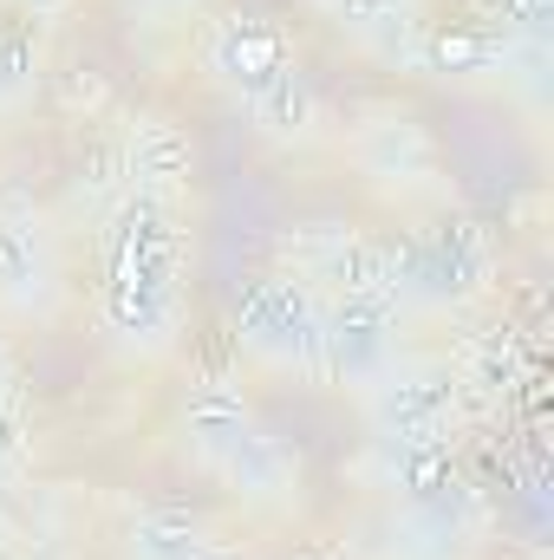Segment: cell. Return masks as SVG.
Here are the masks:
<instances>
[{
    "label": "cell",
    "mask_w": 554,
    "mask_h": 560,
    "mask_svg": "<svg viewBox=\"0 0 554 560\" xmlns=\"http://www.w3.org/2000/svg\"><path fill=\"white\" fill-rule=\"evenodd\" d=\"M99 313H105V332L138 359H157L176 346V332H183V235H176L170 202L125 189L105 209Z\"/></svg>",
    "instance_id": "1"
},
{
    "label": "cell",
    "mask_w": 554,
    "mask_h": 560,
    "mask_svg": "<svg viewBox=\"0 0 554 560\" xmlns=\"http://www.w3.org/2000/svg\"><path fill=\"white\" fill-rule=\"evenodd\" d=\"M235 332H242V352L293 372V378H320V359H326V293L307 275H262L242 293V313H235Z\"/></svg>",
    "instance_id": "2"
},
{
    "label": "cell",
    "mask_w": 554,
    "mask_h": 560,
    "mask_svg": "<svg viewBox=\"0 0 554 560\" xmlns=\"http://www.w3.org/2000/svg\"><path fill=\"white\" fill-rule=\"evenodd\" d=\"M366 411L392 443H443L463 411V372H450L443 359H392L366 385Z\"/></svg>",
    "instance_id": "3"
},
{
    "label": "cell",
    "mask_w": 554,
    "mask_h": 560,
    "mask_svg": "<svg viewBox=\"0 0 554 560\" xmlns=\"http://www.w3.org/2000/svg\"><path fill=\"white\" fill-rule=\"evenodd\" d=\"M399 300L405 293H326V385L366 392L399 359Z\"/></svg>",
    "instance_id": "4"
},
{
    "label": "cell",
    "mask_w": 554,
    "mask_h": 560,
    "mask_svg": "<svg viewBox=\"0 0 554 560\" xmlns=\"http://www.w3.org/2000/svg\"><path fill=\"white\" fill-rule=\"evenodd\" d=\"M59 293H66V268H59V242L46 215L33 202H7L0 209V306L20 319H53Z\"/></svg>",
    "instance_id": "5"
},
{
    "label": "cell",
    "mask_w": 554,
    "mask_h": 560,
    "mask_svg": "<svg viewBox=\"0 0 554 560\" xmlns=\"http://www.w3.org/2000/svg\"><path fill=\"white\" fill-rule=\"evenodd\" d=\"M489 275H496L489 235L476 222H450V229L417 242L412 261H399V293H417L430 306H463L489 287Z\"/></svg>",
    "instance_id": "6"
},
{
    "label": "cell",
    "mask_w": 554,
    "mask_h": 560,
    "mask_svg": "<svg viewBox=\"0 0 554 560\" xmlns=\"http://www.w3.org/2000/svg\"><path fill=\"white\" fill-rule=\"evenodd\" d=\"M280 66H287V46H280V33L268 20H255V13H222V20H209V33H203V72H209L222 92H235L242 105L275 79Z\"/></svg>",
    "instance_id": "7"
},
{
    "label": "cell",
    "mask_w": 554,
    "mask_h": 560,
    "mask_svg": "<svg viewBox=\"0 0 554 560\" xmlns=\"http://www.w3.org/2000/svg\"><path fill=\"white\" fill-rule=\"evenodd\" d=\"M209 476H222L249 509H287V502H300V456L262 418L222 450V463Z\"/></svg>",
    "instance_id": "8"
},
{
    "label": "cell",
    "mask_w": 554,
    "mask_h": 560,
    "mask_svg": "<svg viewBox=\"0 0 554 560\" xmlns=\"http://www.w3.org/2000/svg\"><path fill=\"white\" fill-rule=\"evenodd\" d=\"M353 150H359V170L379 189H437V143H430V131L417 125L412 112L372 118L353 138Z\"/></svg>",
    "instance_id": "9"
},
{
    "label": "cell",
    "mask_w": 554,
    "mask_h": 560,
    "mask_svg": "<svg viewBox=\"0 0 554 560\" xmlns=\"http://www.w3.org/2000/svg\"><path fill=\"white\" fill-rule=\"evenodd\" d=\"M196 176V143L176 118H138L125 138V189L170 202L183 183Z\"/></svg>",
    "instance_id": "10"
},
{
    "label": "cell",
    "mask_w": 554,
    "mask_h": 560,
    "mask_svg": "<svg viewBox=\"0 0 554 560\" xmlns=\"http://www.w3.org/2000/svg\"><path fill=\"white\" fill-rule=\"evenodd\" d=\"M176 423H183V450H189L203 469H216L222 450L255 423V405H249V392H242L235 378H196Z\"/></svg>",
    "instance_id": "11"
},
{
    "label": "cell",
    "mask_w": 554,
    "mask_h": 560,
    "mask_svg": "<svg viewBox=\"0 0 554 560\" xmlns=\"http://www.w3.org/2000/svg\"><path fill=\"white\" fill-rule=\"evenodd\" d=\"M249 118H255L262 138H275V143H307L320 131V98H313V85H307V72L293 59L249 98Z\"/></svg>",
    "instance_id": "12"
},
{
    "label": "cell",
    "mask_w": 554,
    "mask_h": 560,
    "mask_svg": "<svg viewBox=\"0 0 554 560\" xmlns=\"http://www.w3.org/2000/svg\"><path fill=\"white\" fill-rule=\"evenodd\" d=\"M222 548L196 515H176V509H150L131 522V535H125V555L131 560H209Z\"/></svg>",
    "instance_id": "13"
},
{
    "label": "cell",
    "mask_w": 554,
    "mask_h": 560,
    "mask_svg": "<svg viewBox=\"0 0 554 560\" xmlns=\"http://www.w3.org/2000/svg\"><path fill=\"white\" fill-rule=\"evenodd\" d=\"M313 287H320V293H399V255L379 248V242L346 235L339 255L313 275Z\"/></svg>",
    "instance_id": "14"
},
{
    "label": "cell",
    "mask_w": 554,
    "mask_h": 560,
    "mask_svg": "<svg viewBox=\"0 0 554 560\" xmlns=\"http://www.w3.org/2000/svg\"><path fill=\"white\" fill-rule=\"evenodd\" d=\"M353 229L346 222H333V215H313V222H293L287 235H280V255H287V275H320L333 255H339V242H346Z\"/></svg>",
    "instance_id": "15"
},
{
    "label": "cell",
    "mask_w": 554,
    "mask_h": 560,
    "mask_svg": "<svg viewBox=\"0 0 554 560\" xmlns=\"http://www.w3.org/2000/svg\"><path fill=\"white\" fill-rule=\"evenodd\" d=\"M522 378V352H516V339L496 326L483 346H476V359H470V372H463V392H483V398H503L509 385Z\"/></svg>",
    "instance_id": "16"
},
{
    "label": "cell",
    "mask_w": 554,
    "mask_h": 560,
    "mask_svg": "<svg viewBox=\"0 0 554 560\" xmlns=\"http://www.w3.org/2000/svg\"><path fill=\"white\" fill-rule=\"evenodd\" d=\"M496 39L489 33H437L424 39V72H489Z\"/></svg>",
    "instance_id": "17"
},
{
    "label": "cell",
    "mask_w": 554,
    "mask_h": 560,
    "mask_svg": "<svg viewBox=\"0 0 554 560\" xmlns=\"http://www.w3.org/2000/svg\"><path fill=\"white\" fill-rule=\"evenodd\" d=\"M33 85H39L33 39H0V112H13L20 98H33Z\"/></svg>",
    "instance_id": "18"
},
{
    "label": "cell",
    "mask_w": 554,
    "mask_h": 560,
    "mask_svg": "<svg viewBox=\"0 0 554 560\" xmlns=\"http://www.w3.org/2000/svg\"><path fill=\"white\" fill-rule=\"evenodd\" d=\"M26 456H33V436H26V411H20V398L7 392V398H0V482H13V476L26 469Z\"/></svg>",
    "instance_id": "19"
},
{
    "label": "cell",
    "mask_w": 554,
    "mask_h": 560,
    "mask_svg": "<svg viewBox=\"0 0 554 560\" xmlns=\"http://www.w3.org/2000/svg\"><path fill=\"white\" fill-rule=\"evenodd\" d=\"M13 7H20L33 26H66V20H72V0H13Z\"/></svg>",
    "instance_id": "20"
},
{
    "label": "cell",
    "mask_w": 554,
    "mask_h": 560,
    "mask_svg": "<svg viewBox=\"0 0 554 560\" xmlns=\"http://www.w3.org/2000/svg\"><path fill=\"white\" fill-rule=\"evenodd\" d=\"M13 372H20V365H13V346H7V332H0V398L13 392Z\"/></svg>",
    "instance_id": "21"
},
{
    "label": "cell",
    "mask_w": 554,
    "mask_h": 560,
    "mask_svg": "<svg viewBox=\"0 0 554 560\" xmlns=\"http://www.w3.org/2000/svg\"><path fill=\"white\" fill-rule=\"evenodd\" d=\"M0 560H13V522H7V509H0Z\"/></svg>",
    "instance_id": "22"
},
{
    "label": "cell",
    "mask_w": 554,
    "mask_h": 560,
    "mask_svg": "<svg viewBox=\"0 0 554 560\" xmlns=\"http://www.w3.org/2000/svg\"><path fill=\"white\" fill-rule=\"evenodd\" d=\"M209 560H249V555H235V548H216V555H209Z\"/></svg>",
    "instance_id": "23"
},
{
    "label": "cell",
    "mask_w": 554,
    "mask_h": 560,
    "mask_svg": "<svg viewBox=\"0 0 554 560\" xmlns=\"http://www.w3.org/2000/svg\"><path fill=\"white\" fill-rule=\"evenodd\" d=\"M313 7H320V13H333V7H339V0H313Z\"/></svg>",
    "instance_id": "24"
},
{
    "label": "cell",
    "mask_w": 554,
    "mask_h": 560,
    "mask_svg": "<svg viewBox=\"0 0 554 560\" xmlns=\"http://www.w3.org/2000/svg\"><path fill=\"white\" fill-rule=\"evenodd\" d=\"M163 7H196V0H163Z\"/></svg>",
    "instance_id": "25"
}]
</instances>
